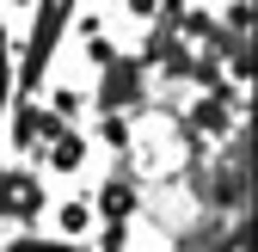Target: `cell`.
Segmentation results:
<instances>
[{
    "label": "cell",
    "instance_id": "obj_1",
    "mask_svg": "<svg viewBox=\"0 0 258 252\" xmlns=\"http://www.w3.org/2000/svg\"><path fill=\"white\" fill-rule=\"evenodd\" d=\"M68 13L74 0H37V19H31V37H25V61H19V92H37L43 74H49V55L61 43V31H68Z\"/></svg>",
    "mask_w": 258,
    "mask_h": 252
},
{
    "label": "cell",
    "instance_id": "obj_2",
    "mask_svg": "<svg viewBox=\"0 0 258 252\" xmlns=\"http://www.w3.org/2000/svg\"><path fill=\"white\" fill-rule=\"evenodd\" d=\"M0 215H13V222H37V215H43L37 172H7V166H0Z\"/></svg>",
    "mask_w": 258,
    "mask_h": 252
},
{
    "label": "cell",
    "instance_id": "obj_3",
    "mask_svg": "<svg viewBox=\"0 0 258 252\" xmlns=\"http://www.w3.org/2000/svg\"><path fill=\"white\" fill-rule=\"evenodd\" d=\"M61 130V117L49 111V105H13V148L25 154V148H37V142H49Z\"/></svg>",
    "mask_w": 258,
    "mask_h": 252
},
{
    "label": "cell",
    "instance_id": "obj_4",
    "mask_svg": "<svg viewBox=\"0 0 258 252\" xmlns=\"http://www.w3.org/2000/svg\"><path fill=\"white\" fill-rule=\"evenodd\" d=\"M142 92V61H105V80H99V111H117Z\"/></svg>",
    "mask_w": 258,
    "mask_h": 252
},
{
    "label": "cell",
    "instance_id": "obj_5",
    "mask_svg": "<svg viewBox=\"0 0 258 252\" xmlns=\"http://www.w3.org/2000/svg\"><path fill=\"white\" fill-rule=\"evenodd\" d=\"M80 160H86V142L68 130V123H61V130L49 136V166H55V172H74Z\"/></svg>",
    "mask_w": 258,
    "mask_h": 252
},
{
    "label": "cell",
    "instance_id": "obj_6",
    "mask_svg": "<svg viewBox=\"0 0 258 252\" xmlns=\"http://www.w3.org/2000/svg\"><path fill=\"white\" fill-rule=\"evenodd\" d=\"M99 209H105V222H129V215H136V184H129V178H111L105 197H99Z\"/></svg>",
    "mask_w": 258,
    "mask_h": 252
},
{
    "label": "cell",
    "instance_id": "obj_7",
    "mask_svg": "<svg viewBox=\"0 0 258 252\" xmlns=\"http://www.w3.org/2000/svg\"><path fill=\"white\" fill-rule=\"evenodd\" d=\"M55 228H61V240L86 234V228H92V209H86V203H61V209H55Z\"/></svg>",
    "mask_w": 258,
    "mask_h": 252
},
{
    "label": "cell",
    "instance_id": "obj_8",
    "mask_svg": "<svg viewBox=\"0 0 258 252\" xmlns=\"http://www.w3.org/2000/svg\"><path fill=\"white\" fill-rule=\"evenodd\" d=\"M7 252H80L74 240H13Z\"/></svg>",
    "mask_w": 258,
    "mask_h": 252
},
{
    "label": "cell",
    "instance_id": "obj_9",
    "mask_svg": "<svg viewBox=\"0 0 258 252\" xmlns=\"http://www.w3.org/2000/svg\"><path fill=\"white\" fill-rule=\"evenodd\" d=\"M0 105H13V55H7V31H0Z\"/></svg>",
    "mask_w": 258,
    "mask_h": 252
},
{
    "label": "cell",
    "instance_id": "obj_10",
    "mask_svg": "<svg viewBox=\"0 0 258 252\" xmlns=\"http://www.w3.org/2000/svg\"><path fill=\"white\" fill-rule=\"evenodd\" d=\"M49 111H55V117H74V111H80V99H74L68 86H55V92H49Z\"/></svg>",
    "mask_w": 258,
    "mask_h": 252
},
{
    "label": "cell",
    "instance_id": "obj_11",
    "mask_svg": "<svg viewBox=\"0 0 258 252\" xmlns=\"http://www.w3.org/2000/svg\"><path fill=\"white\" fill-rule=\"evenodd\" d=\"M99 136H105V142H117V148L129 142V130H123V123H117V111H105V123H99Z\"/></svg>",
    "mask_w": 258,
    "mask_h": 252
},
{
    "label": "cell",
    "instance_id": "obj_12",
    "mask_svg": "<svg viewBox=\"0 0 258 252\" xmlns=\"http://www.w3.org/2000/svg\"><path fill=\"white\" fill-rule=\"evenodd\" d=\"M86 55H92V61L105 68V61H111V43H105V37H86Z\"/></svg>",
    "mask_w": 258,
    "mask_h": 252
},
{
    "label": "cell",
    "instance_id": "obj_13",
    "mask_svg": "<svg viewBox=\"0 0 258 252\" xmlns=\"http://www.w3.org/2000/svg\"><path fill=\"white\" fill-rule=\"evenodd\" d=\"M129 13H136V19H154V13H160V0H129Z\"/></svg>",
    "mask_w": 258,
    "mask_h": 252
}]
</instances>
